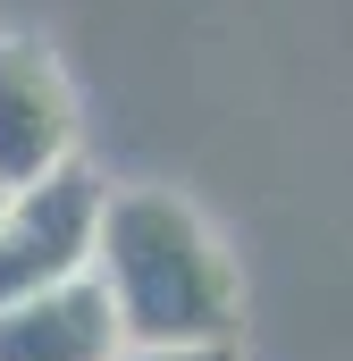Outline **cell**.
I'll use <instances>...</instances> for the list:
<instances>
[{
    "mask_svg": "<svg viewBox=\"0 0 353 361\" xmlns=\"http://www.w3.org/2000/svg\"><path fill=\"white\" fill-rule=\"evenodd\" d=\"M0 202H8V193H0Z\"/></svg>",
    "mask_w": 353,
    "mask_h": 361,
    "instance_id": "cell-6",
    "label": "cell"
},
{
    "mask_svg": "<svg viewBox=\"0 0 353 361\" xmlns=\"http://www.w3.org/2000/svg\"><path fill=\"white\" fill-rule=\"evenodd\" d=\"M118 353H126V336H118V311L92 286V269L0 311V361H118Z\"/></svg>",
    "mask_w": 353,
    "mask_h": 361,
    "instance_id": "cell-4",
    "label": "cell"
},
{
    "mask_svg": "<svg viewBox=\"0 0 353 361\" xmlns=\"http://www.w3.org/2000/svg\"><path fill=\"white\" fill-rule=\"evenodd\" d=\"M118 361H236V353H118Z\"/></svg>",
    "mask_w": 353,
    "mask_h": 361,
    "instance_id": "cell-5",
    "label": "cell"
},
{
    "mask_svg": "<svg viewBox=\"0 0 353 361\" xmlns=\"http://www.w3.org/2000/svg\"><path fill=\"white\" fill-rule=\"evenodd\" d=\"M101 202H109V185L92 177L85 160H68V169H51L42 185H25V193L0 202V311L92 269Z\"/></svg>",
    "mask_w": 353,
    "mask_h": 361,
    "instance_id": "cell-2",
    "label": "cell"
},
{
    "mask_svg": "<svg viewBox=\"0 0 353 361\" xmlns=\"http://www.w3.org/2000/svg\"><path fill=\"white\" fill-rule=\"evenodd\" d=\"M76 160V85L34 34H0V193Z\"/></svg>",
    "mask_w": 353,
    "mask_h": 361,
    "instance_id": "cell-3",
    "label": "cell"
},
{
    "mask_svg": "<svg viewBox=\"0 0 353 361\" xmlns=\"http://www.w3.org/2000/svg\"><path fill=\"white\" fill-rule=\"evenodd\" d=\"M92 286L118 311L126 353H236L244 277L219 227L169 185H118L92 227Z\"/></svg>",
    "mask_w": 353,
    "mask_h": 361,
    "instance_id": "cell-1",
    "label": "cell"
}]
</instances>
